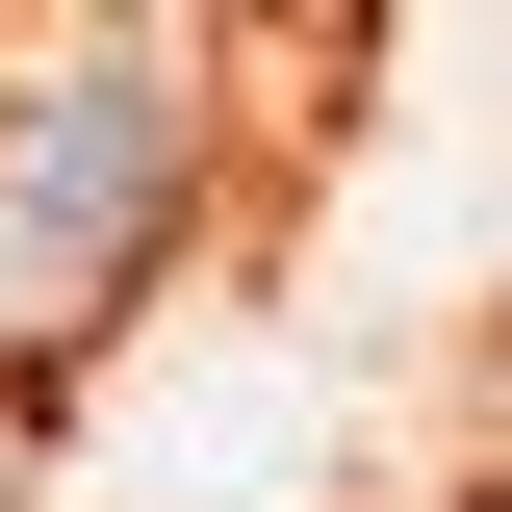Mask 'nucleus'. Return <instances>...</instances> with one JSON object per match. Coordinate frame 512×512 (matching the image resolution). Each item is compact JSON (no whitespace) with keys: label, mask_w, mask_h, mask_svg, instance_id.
Listing matches in <instances>:
<instances>
[{"label":"nucleus","mask_w":512,"mask_h":512,"mask_svg":"<svg viewBox=\"0 0 512 512\" xmlns=\"http://www.w3.org/2000/svg\"><path fill=\"white\" fill-rule=\"evenodd\" d=\"M154 205H180V77H154V52H103L52 128H26V205H0L26 308H103L128 256H154Z\"/></svg>","instance_id":"f257e3e1"}]
</instances>
